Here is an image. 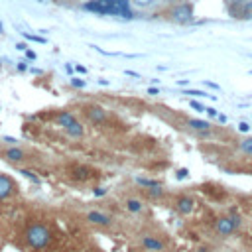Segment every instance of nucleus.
<instances>
[{"label": "nucleus", "instance_id": "obj_1", "mask_svg": "<svg viewBox=\"0 0 252 252\" xmlns=\"http://www.w3.org/2000/svg\"><path fill=\"white\" fill-rule=\"evenodd\" d=\"M24 236H26V242H28L32 248H35V250L47 248V246L51 244V240H53L49 226H45L43 222H32V224L26 228Z\"/></svg>", "mask_w": 252, "mask_h": 252}, {"label": "nucleus", "instance_id": "obj_2", "mask_svg": "<svg viewBox=\"0 0 252 252\" xmlns=\"http://www.w3.org/2000/svg\"><path fill=\"white\" fill-rule=\"evenodd\" d=\"M167 20L173 22V24H179V26H187L193 22V16H195V10H193V4L191 2H179L175 6H169L167 12H165Z\"/></svg>", "mask_w": 252, "mask_h": 252}, {"label": "nucleus", "instance_id": "obj_3", "mask_svg": "<svg viewBox=\"0 0 252 252\" xmlns=\"http://www.w3.org/2000/svg\"><path fill=\"white\" fill-rule=\"evenodd\" d=\"M0 156H2V159H4V161L14 163V165L24 163V161L28 159V154H26L22 148H18V146H10V148H6V150H4Z\"/></svg>", "mask_w": 252, "mask_h": 252}, {"label": "nucleus", "instance_id": "obj_4", "mask_svg": "<svg viewBox=\"0 0 252 252\" xmlns=\"http://www.w3.org/2000/svg\"><path fill=\"white\" fill-rule=\"evenodd\" d=\"M16 193H18V185H16V181H14L10 175L0 173V201L10 199V197H14Z\"/></svg>", "mask_w": 252, "mask_h": 252}, {"label": "nucleus", "instance_id": "obj_5", "mask_svg": "<svg viewBox=\"0 0 252 252\" xmlns=\"http://www.w3.org/2000/svg\"><path fill=\"white\" fill-rule=\"evenodd\" d=\"M140 242H142V246H144L148 252H163V248H165L163 240L158 238V236H154V234H144V236L140 238Z\"/></svg>", "mask_w": 252, "mask_h": 252}, {"label": "nucleus", "instance_id": "obj_6", "mask_svg": "<svg viewBox=\"0 0 252 252\" xmlns=\"http://www.w3.org/2000/svg\"><path fill=\"white\" fill-rule=\"evenodd\" d=\"M85 114L94 124H100V122L106 120V110L100 104H89V106H85Z\"/></svg>", "mask_w": 252, "mask_h": 252}, {"label": "nucleus", "instance_id": "obj_7", "mask_svg": "<svg viewBox=\"0 0 252 252\" xmlns=\"http://www.w3.org/2000/svg\"><path fill=\"white\" fill-rule=\"evenodd\" d=\"M87 220L94 226H110L112 224V217L102 213V211H89L87 213Z\"/></svg>", "mask_w": 252, "mask_h": 252}, {"label": "nucleus", "instance_id": "obj_8", "mask_svg": "<svg viewBox=\"0 0 252 252\" xmlns=\"http://www.w3.org/2000/svg\"><path fill=\"white\" fill-rule=\"evenodd\" d=\"M173 205H175V211H177L179 215H191L193 209H195V201H193L189 195H179Z\"/></svg>", "mask_w": 252, "mask_h": 252}, {"label": "nucleus", "instance_id": "obj_9", "mask_svg": "<svg viewBox=\"0 0 252 252\" xmlns=\"http://www.w3.org/2000/svg\"><path fill=\"white\" fill-rule=\"evenodd\" d=\"M215 230L220 234V236H230L236 228H234V222L230 217H219L215 220Z\"/></svg>", "mask_w": 252, "mask_h": 252}, {"label": "nucleus", "instance_id": "obj_10", "mask_svg": "<svg viewBox=\"0 0 252 252\" xmlns=\"http://www.w3.org/2000/svg\"><path fill=\"white\" fill-rule=\"evenodd\" d=\"M65 134H67L69 138L79 140V138H83V136H85V128H83V124H81L79 120H75L71 126H67V128H65Z\"/></svg>", "mask_w": 252, "mask_h": 252}, {"label": "nucleus", "instance_id": "obj_11", "mask_svg": "<svg viewBox=\"0 0 252 252\" xmlns=\"http://www.w3.org/2000/svg\"><path fill=\"white\" fill-rule=\"evenodd\" d=\"M55 120H57V124H59L63 130H65V128H67V126H71V124H73L77 118H75V114H71L69 110H61V112L55 116Z\"/></svg>", "mask_w": 252, "mask_h": 252}, {"label": "nucleus", "instance_id": "obj_12", "mask_svg": "<svg viewBox=\"0 0 252 252\" xmlns=\"http://www.w3.org/2000/svg\"><path fill=\"white\" fill-rule=\"evenodd\" d=\"M187 126H189L191 130H195V132H207V130L211 128V124H209L207 120H199V118H189V120H187Z\"/></svg>", "mask_w": 252, "mask_h": 252}, {"label": "nucleus", "instance_id": "obj_13", "mask_svg": "<svg viewBox=\"0 0 252 252\" xmlns=\"http://www.w3.org/2000/svg\"><path fill=\"white\" fill-rule=\"evenodd\" d=\"M124 207H126V211H128V213H134V215H138V213H142V211H144V203H142L140 199H134V197L126 199Z\"/></svg>", "mask_w": 252, "mask_h": 252}, {"label": "nucleus", "instance_id": "obj_14", "mask_svg": "<svg viewBox=\"0 0 252 252\" xmlns=\"http://www.w3.org/2000/svg\"><path fill=\"white\" fill-rule=\"evenodd\" d=\"M238 150H240L242 154H246V156H252V136L242 138V140L238 142Z\"/></svg>", "mask_w": 252, "mask_h": 252}, {"label": "nucleus", "instance_id": "obj_15", "mask_svg": "<svg viewBox=\"0 0 252 252\" xmlns=\"http://www.w3.org/2000/svg\"><path fill=\"white\" fill-rule=\"evenodd\" d=\"M238 18H242V20H252V0H246V2L242 4L240 12H238Z\"/></svg>", "mask_w": 252, "mask_h": 252}, {"label": "nucleus", "instance_id": "obj_16", "mask_svg": "<svg viewBox=\"0 0 252 252\" xmlns=\"http://www.w3.org/2000/svg\"><path fill=\"white\" fill-rule=\"evenodd\" d=\"M91 173H93V171H91L89 167H75V169H73V177H75V179H79V181L89 179V177H91Z\"/></svg>", "mask_w": 252, "mask_h": 252}, {"label": "nucleus", "instance_id": "obj_17", "mask_svg": "<svg viewBox=\"0 0 252 252\" xmlns=\"http://www.w3.org/2000/svg\"><path fill=\"white\" fill-rule=\"evenodd\" d=\"M156 4V0H130V6H134L136 10H148Z\"/></svg>", "mask_w": 252, "mask_h": 252}, {"label": "nucleus", "instance_id": "obj_18", "mask_svg": "<svg viewBox=\"0 0 252 252\" xmlns=\"http://www.w3.org/2000/svg\"><path fill=\"white\" fill-rule=\"evenodd\" d=\"M146 195H148L150 199H161V197H163V189H161V185L146 187Z\"/></svg>", "mask_w": 252, "mask_h": 252}, {"label": "nucleus", "instance_id": "obj_19", "mask_svg": "<svg viewBox=\"0 0 252 252\" xmlns=\"http://www.w3.org/2000/svg\"><path fill=\"white\" fill-rule=\"evenodd\" d=\"M136 183L142 185V187H156V185H161V183H158L156 179H146V177H136Z\"/></svg>", "mask_w": 252, "mask_h": 252}, {"label": "nucleus", "instance_id": "obj_20", "mask_svg": "<svg viewBox=\"0 0 252 252\" xmlns=\"http://www.w3.org/2000/svg\"><path fill=\"white\" fill-rule=\"evenodd\" d=\"M20 173H22L24 177H28L30 181H33V183H39V177H37V175H33V171H30V169H20Z\"/></svg>", "mask_w": 252, "mask_h": 252}, {"label": "nucleus", "instance_id": "obj_21", "mask_svg": "<svg viewBox=\"0 0 252 252\" xmlns=\"http://www.w3.org/2000/svg\"><path fill=\"white\" fill-rule=\"evenodd\" d=\"M85 85H87V83H85L83 79H79V77H73V79H71V87H75V89H83Z\"/></svg>", "mask_w": 252, "mask_h": 252}, {"label": "nucleus", "instance_id": "obj_22", "mask_svg": "<svg viewBox=\"0 0 252 252\" xmlns=\"http://www.w3.org/2000/svg\"><path fill=\"white\" fill-rule=\"evenodd\" d=\"M175 177H177L179 181H181V179H187V177H189V169H187V167H181V169H177Z\"/></svg>", "mask_w": 252, "mask_h": 252}, {"label": "nucleus", "instance_id": "obj_23", "mask_svg": "<svg viewBox=\"0 0 252 252\" xmlns=\"http://www.w3.org/2000/svg\"><path fill=\"white\" fill-rule=\"evenodd\" d=\"M181 0H156V4H159V6H165V8H169V6H175V4H179Z\"/></svg>", "mask_w": 252, "mask_h": 252}, {"label": "nucleus", "instance_id": "obj_24", "mask_svg": "<svg viewBox=\"0 0 252 252\" xmlns=\"http://www.w3.org/2000/svg\"><path fill=\"white\" fill-rule=\"evenodd\" d=\"M185 94H193V96H209V93H205V91H195V89H187Z\"/></svg>", "mask_w": 252, "mask_h": 252}, {"label": "nucleus", "instance_id": "obj_25", "mask_svg": "<svg viewBox=\"0 0 252 252\" xmlns=\"http://www.w3.org/2000/svg\"><path fill=\"white\" fill-rule=\"evenodd\" d=\"M236 130H238V132H242V134H248V132H250V124H248V122H238Z\"/></svg>", "mask_w": 252, "mask_h": 252}, {"label": "nucleus", "instance_id": "obj_26", "mask_svg": "<svg viewBox=\"0 0 252 252\" xmlns=\"http://www.w3.org/2000/svg\"><path fill=\"white\" fill-rule=\"evenodd\" d=\"M24 33V32H22ZM26 39H32V41H39V43H45V37H39V35H32V33H24Z\"/></svg>", "mask_w": 252, "mask_h": 252}, {"label": "nucleus", "instance_id": "obj_27", "mask_svg": "<svg viewBox=\"0 0 252 252\" xmlns=\"http://www.w3.org/2000/svg\"><path fill=\"white\" fill-rule=\"evenodd\" d=\"M189 106H191V108H195V110H199V112H203V110H205V106H203L201 102H197V100H189Z\"/></svg>", "mask_w": 252, "mask_h": 252}, {"label": "nucleus", "instance_id": "obj_28", "mask_svg": "<svg viewBox=\"0 0 252 252\" xmlns=\"http://www.w3.org/2000/svg\"><path fill=\"white\" fill-rule=\"evenodd\" d=\"M93 193H94V197H104L106 195V189L104 187H96V189H93Z\"/></svg>", "mask_w": 252, "mask_h": 252}, {"label": "nucleus", "instance_id": "obj_29", "mask_svg": "<svg viewBox=\"0 0 252 252\" xmlns=\"http://www.w3.org/2000/svg\"><path fill=\"white\" fill-rule=\"evenodd\" d=\"M205 110H207V114H209L211 118H217V116H219V112H217V108H213V106H207Z\"/></svg>", "mask_w": 252, "mask_h": 252}, {"label": "nucleus", "instance_id": "obj_30", "mask_svg": "<svg viewBox=\"0 0 252 252\" xmlns=\"http://www.w3.org/2000/svg\"><path fill=\"white\" fill-rule=\"evenodd\" d=\"M18 71H20V73H26V71H28L26 61H20V63H18Z\"/></svg>", "mask_w": 252, "mask_h": 252}, {"label": "nucleus", "instance_id": "obj_31", "mask_svg": "<svg viewBox=\"0 0 252 252\" xmlns=\"http://www.w3.org/2000/svg\"><path fill=\"white\" fill-rule=\"evenodd\" d=\"M24 53H26V57H28V59H32V61H33V59H35V57H37V55H35V53H33V51H32V49H26V51H24Z\"/></svg>", "mask_w": 252, "mask_h": 252}, {"label": "nucleus", "instance_id": "obj_32", "mask_svg": "<svg viewBox=\"0 0 252 252\" xmlns=\"http://www.w3.org/2000/svg\"><path fill=\"white\" fill-rule=\"evenodd\" d=\"M148 94L156 96V94H159V89H156V87H148Z\"/></svg>", "mask_w": 252, "mask_h": 252}, {"label": "nucleus", "instance_id": "obj_33", "mask_svg": "<svg viewBox=\"0 0 252 252\" xmlns=\"http://www.w3.org/2000/svg\"><path fill=\"white\" fill-rule=\"evenodd\" d=\"M116 4L122 8H130V0H116Z\"/></svg>", "mask_w": 252, "mask_h": 252}, {"label": "nucleus", "instance_id": "obj_34", "mask_svg": "<svg viewBox=\"0 0 252 252\" xmlns=\"http://www.w3.org/2000/svg\"><path fill=\"white\" fill-rule=\"evenodd\" d=\"M75 71L81 73V75H85V73H87V67H83V65H75Z\"/></svg>", "mask_w": 252, "mask_h": 252}, {"label": "nucleus", "instance_id": "obj_35", "mask_svg": "<svg viewBox=\"0 0 252 252\" xmlns=\"http://www.w3.org/2000/svg\"><path fill=\"white\" fill-rule=\"evenodd\" d=\"M16 49H20V51H26V49H28V45H26V43H16Z\"/></svg>", "mask_w": 252, "mask_h": 252}, {"label": "nucleus", "instance_id": "obj_36", "mask_svg": "<svg viewBox=\"0 0 252 252\" xmlns=\"http://www.w3.org/2000/svg\"><path fill=\"white\" fill-rule=\"evenodd\" d=\"M217 118H219V122H220V124H226V120H228V118H226L224 114H219Z\"/></svg>", "mask_w": 252, "mask_h": 252}, {"label": "nucleus", "instance_id": "obj_37", "mask_svg": "<svg viewBox=\"0 0 252 252\" xmlns=\"http://www.w3.org/2000/svg\"><path fill=\"white\" fill-rule=\"evenodd\" d=\"M126 75H130V77H140L136 71H126Z\"/></svg>", "mask_w": 252, "mask_h": 252}, {"label": "nucleus", "instance_id": "obj_38", "mask_svg": "<svg viewBox=\"0 0 252 252\" xmlns=\"http://www.w3.org/2000/svg\"><path fill=\"white\" fill-rule=\"evenodd\" d=\"M98 85H102V87H106V85H108V81H106V79H98Z\"/></svg>", "mask_w": 252, "mask_h": 252}, {"label": "nucleus", "instance_id": "obj_39", "mask_svg": "<svg viewBox=\"0 0 252 252\" xmlns=\"http://www.w3.org/2000/svg\"><path fill=\"white\" fill-rule=\"evenodd\" d=\"M207 87H211V89H219V85H217V83H211V81L207 83Z\"/></svg>", "mask_w": 252, "mask_h": 252}, {"label": "nucleus", "instance_id": "obj_40", "mask_svg": "<svg viewBox=\"0 0 252 252\" xmlns=\"http://www.w3.org/2000/svg\"><path fill=\"white\" fill-rule=\"evenodd\" d=\"M0 32H2V24H0Z\"/></svg>", "mask_w": 252, "mask_h": 252}, {"label": "nucleus", "instance_id": "obj_41", "mask_svg": "<svg viewBox=\"0 0 252 252\" xmlns=\"http://www.w3.org/2000/svg\"><path fill=\"white\" fill-rule=\"evenodd\" d=\"M250 75H252V71H250Z\"/></svg>", "mask_w": 252, "mask_h": 252}, {"label": "nucleus", "instance_id": "obj_42", "mask_svg": "<svg viewBox=\"0 0 252 252\" xmlns=\"http://www.w3.org/2000/svg\"><path fill=\"white\" fill-rule=\"evenodd\" d=\"M0 65H2V63H0Z\"/></svg>", "mask_w": 252, "mask_h": 252}]
</instances>
